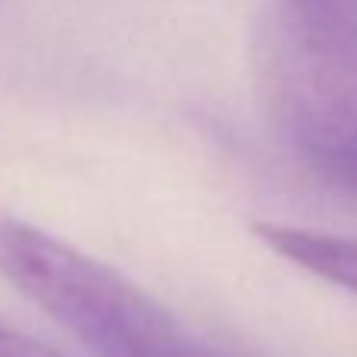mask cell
Masks as SVG:
<instances>
[{"instance_id":"6da1fadb","label":"cell","mask_w":357,"mask_h":357,"mask_svg":"<svg viewBox=\"0 0 357 357\" xmlns=\"http://www.w3.org/2000/svg\"><path fill=\"white\" fill-rule=\"evenodd\" d=\"M0 276L91 357H204L207 342L119 270L0 213Z\"/></svg>"},{"instance_id":"7a4b0ae2","label":"cell","mask_w":357,"mask_h":357,"mask_svg":"<svg viewBox=\"0 0 357 357\" xmlns=\"http://www.w3.org/2000/svg\"><path fill=\"white\" fill-rule=\"evenodd\" d=\"M254 79L291 154L357 197V35L310 25L273 0L254 38Z\"/></svg>"},{"instance_id":"3957f363","label":"cell","mask_w":357,"mask_h":357,"mask_svg":"<svg viewBox=\"0 0 357 357\" xmlns=\"http://www.w3.org/2000/svg\"><path fill=\"white\" fill-rule=\"evenodd\" d=\"M254 232L282 260L357 298V238L285 222H257Z\"/></svg>"},{"instance_id":"277c9868","label":"cell","mask_w":357,"mask_h":357,"mask_svg":"<svg viewBox=\"0 0 357 357\" xmlns=\"http://www.w3.org/2000/svg\"><path fill=\"white\" fill-rule=\"evenodd\" d=\"M279 3L310 25L357 35V0H279Z\"/></svg>"},{"instance_id":"5b68a950","label":"cell","mask_w":357,"mask_h":357,"mask_svg":"<svg viewBox=\"0 0 357 357\" xmlns=\"http://www.w3.org/2000/svg\"><path fill=\"white\" fill-rule=\"evenodd\" d=\"M0 357H66V354H60L47 342L35 339L29 333H19V329L6 326L0 320Z\"/></svg>"}]
</instances>
